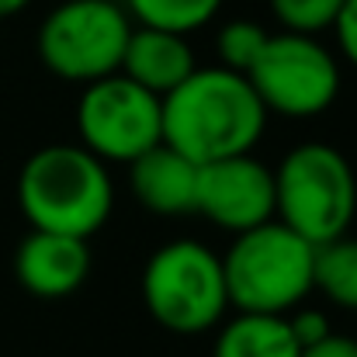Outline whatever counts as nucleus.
Instances as JSON below:
<instances>
[{
  "label": "nucleus",
  "mask_w": 357,
  "mask_h": 357,
  "mask_svg": "<svg viewBox=\"0 0 357 357\" xmlns=\"http://www.w3.org/2000/svg\"><path fill=\"white\" fill-rule=\"evenodd\" d=\"M243 77L267 115L281 119H316L340 98V63L316 35H267L257 63Z\"/></svg>",
  "instance_id": "7"
},
{
  "label": "nucleus",
  "mask_w": 357,
  "mask_h": 357,
  "mask_svg": "<svg viewBox=\"0 0 357 357\" xmlns=\"http://www.w3.org/2000/svg\"><path fill=\"white\" fill-rule=\"evenodd\" d=\"M14 274L35 298H66L91 274V246L80 236L31 229L14 250Z\"/></svg>",
  "instance_id": "10"
},
{
  "label": "nucleus",
  "mask_w": 357,
  "mask_h": 357,
  "mask_svg": "<svg viewBox=\"0 0 357 357\" xmlns=\"http://www.w3.org/2000/svg\"><path fill=\"white\" fill-rule=\"evenodd\" d=\"M312 264L316 246L278 219L236 233L222 253L229 309L288 316L312 295Z\"/></svg>",
  "instance_id": "3"
},
{
  "label": "nucleus",
  "mask_w": 357,
  "mask_h": 357,
  "mask_svg": "<svg viewBox=\"0 0 357 357\" xmlns=\"http://www.w3.org/2000/svg\"><path fill=\"white\" fill-rule=\"evenodd\" d=\"M284 319H288V330H291V337H295L298 347H309V344L323 340L326 333H333L330 316L323 309H312V305H295Z\"/></svg>",
  "instance_id": "18"
},
{
  "label": "nucleus",
  "mask_w": 357,
  "mask_h": 357,
  "mask_svg": "<svg viewBox=\"0 0 357 357\" xmlns=\"http://www.w3.org/2000/svg\"><path fill=\"white\" fill-rule=\"evenodd\" d=\"M17 208L31 229L91 239L115 208L108 163L73 142L42 146L17 174Z\"/></svg>",
  "instance_id": "2"
},
{
  "label": "nucleus",
  "mask_w": 357,
  "mask_h": 357,
  "mask_svg": "<svg viewBox=\"0 0 357 357\" xmlns=\"http://www.w3.org/2000/svg\"><path fill=\"white\" fill-rule=\"evenodd\" d=\"M330 31L337 35L340 56L357 70V0H344V7H340V14H337Z\"/></svg>",
  "instance_id": "19"
},
{
  "label": "nucleus",
  "mask_w": 357,
  "mask_h": 357,
  "mask_svg": "<svg viewBox=\"0 0 357 357\" xmlns=\"http://www.w3.org/2000/svg\"><path fill=\"white\" fill-rule=\"evenodd\" d=\"M31 0H0V21L3 17H10V14H17V10H24Z\"/></svg>",
  "instance_id": "21"
},
{
  "label": "nucleus",
  "mask_w": 357,
  "mask_h": 357,
  "mask_svg": "<svg viewBox=\"0 0 357 357\" xmlns=\"http://www.w3.org/2000/svg\"><path fill=\"white\" fill-rule=\"evenodd\" d=\"M357 174L330 142H298L274 167V219L312 246L351 233Z\"/></svg>",
  "instance_id": "4"
},
{
  "label": "nucleus",
  "mask_w": 357,
  "mask_h": 357,
  "mask_svg": "<svg viewBox=\"0 0 357 357\" xmlns=\"http://www.w3.org/2000/svg\"><path fill=\"white\" fill-rule=\"evenodd\" d=\"M121 7L128 10L132 24L191 35L222 10V0H125Z\"/></svg>",
  "instance_id": "15"
},
{
  "label": "nucleus",
  "mask_w": 357,
  "mask_h": 357,
  "mask_svg": "<svg viewBox=\"0 0 357 357\" xmlns=\"http://www.w3.org/2000/svg\"><path fill=\"white\" fill-rule=\"evenodd\" d=\"M128 188L135 202L163 219L195 215V191H198V163L181 156L174 146L156 142L142 156L128 163Z\"/></svg>",
  "instance_id": "11"
},
{
  "label": "nucleus",
  "mask_w": 357,
  "mask_h": 357,
  "mask_svg": "<svg viewBox=\"0 0 357 357\" xmlns=\"http://www.w3.org/2000/svg\"><path fill=\"white\" fill-rule=\"evenodd\" d=\"M132 17L115 0H63L38 24V59L66 84H91L119 73Z\"/></svg>",
  "instance_id": "6"
},
{
  "label": "nucleus",
  "mask_w": 357,
  "mask_h": 357,
  "mask_svg": "<svg viewBox=\"0 0 357 357\" xmlns=\"http://www.w3.org/2000/svg\"><path fill=\"white\" fill-rule=\"evenodd\" d=\"M312 291H319L337 309L357 312V236L344 233L316 246Z\"/></svg>",
  "instance_id": "14"
},
{
  "label": "nucleus",
  "mask_w": 357,
  "mask_h": 357,
  "mask_svg": "<svg viewBox=\"0 0 357 357\" xmlns=\"http://www.w3.org/2000/svg\"><path fill=\"white\" fill-rule=\"evenodd\" d=\"M80 146L105 163H132L163 142L160 98L132 84L125 73H108L84 84L77 101Z\"/></svg>",
  "instance_id": "8"
},
{
  "label": "nucleus",
  "mask_w": 357,
  "mask_h": 357,
  "mask_svg": "<svg viewBox=\"0 0 357 357\" xmlns=\"http://www.w3.org/2000/svg\"><path fill=\"white\" fill-rule=\"evenodd\" d=\"M284 316L267 312H236L229 323H219L212 357H298Z\"/></svg>",
  "instance_id": "13"
},
{
  "label": "nucleus",
  "mask_w": 357,
  "mask_h": 357,
  "mask_svg": "<svg viewBox=\"0 0 357 357\" xmlns=\"http://www.w3.org/2000/svg\"><path fill=\"white\" fill-rule=\"evenodd\" d=\"M195 70H198V59H195V49H191L188 35L132 24V35L125 42L119 66V73H125L132 84L146 87L156 98H163L177 84H184Z\"/></svg>",
  "instance_id": "12"
},
{
  "label": "nucleus",
  "mask_w": 357,
  "mask_h": 357,
  "mask_svg": "<svg viewBox=\"0 0 357 357\" xmlns=\"http://www.w3.org/2000/svg\"><path fill=\"white\" fill-rule=\"evenodd\" d=\"M195 215H205L233 236L274 219V170L253 153L202 163Z\"/></svg>",
  "instance_id": "9"
},
{
  "label": "nucleus",
  "mask_w": 357,
  "mask_h": 357,
  "mask_svg": "<svg viewBox=\"0 0 357 357\" xmlns=\"http://www.w3.org/2000/svg\"><path fill=\"white\" fill-rule=\"evenodd\" d=\"M344 0H271V14L278 17L281 31L319 35L330 31Z\"/></svg>",
  "instance_id": "17"
},
{
  "label": "nucleus",
  "mask_w": 357,
  "mask_h": 357,
  "mask_svg": "<svg viewBox=\"0 0 357 357\" xmlns=\"http://www.w3.org/2000/svg\"><path fill=\"white\" fill-rule=\"evenodd\" d=\"M267 35H271V31H267L264 24L250 21V17H236V21L222 24L219 35H215L219 66L246 73V70L257 63V56H260V49H264V42H267Z\"/></svg>",
  "instance_id": "16"
},
{
  "label": "nucleus",
  "mask_w": 357,
  "mask_h": 357,
  "mask_svg": "<svg viewBox=\"0 0 357 357\" xmlns=\"http://www.w3.org/2000/svg\"><path fill=\"white\" fill-rule=\"evenodd\" d=\"M298 357H357V337H347V333H326L323 340L302 347Z\"/></svg>",
  "instance_id": "20"
},
{
  "label": "nucleus",
  "mask_w": 357,
  "mask_h": 357,
  "mask_svg": "<svg viewBox=\"0 0 357 357\" xmlns=\"http://www.w3.org/2000/svg\"><path fill=\"white\" fill-rule=\"evenodd\" d=\"M139 288L156 326L177 337H202L229 312L222 257L202 239H170L153 250Z\"/></svg>",
  "instance_id": "5"
},
{
  "label": "nucleus",
  "mask_w": 357,
  "mask_h": 357,
  "mask_svg": "<svg viewBox=\"0 0 357 357\" xmlns=\"http://www.w3.org/2000/svg\"><path fill=\"white\" fill-rule=\"evenodd\" d=\"M267 119L250 80L226 66H198L184 84L160 98L163 142L198 167L253 153Z\"/></svg>",
  "instance_id": "1"
}]
</instances>
